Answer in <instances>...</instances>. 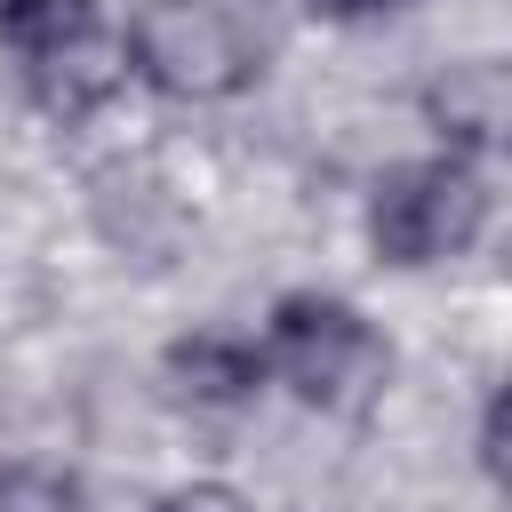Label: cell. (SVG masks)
<instances>
[{
	"instance_id": "obj_6",
	"label": "cell",
	"mask_w": 512,
	"mask_h": 512,
	"mask_svg": "<svg viewBox=\"0 0 512 512\" xmlns=\"http://www.w3.org/2000/svg\"><path fill=\"white\" fill-rule=\"evenodd\" d=\"M120 88H128V48H120L112 24H96V32H80L72 48L24 64V96H32L48 120H96Z\"/></svg>"
},
{
	"instance_id": "obj_5",
	"label": "cell",
	"mask_w": 512,
	"mask_h": 512,
	"mask_svg": "<svg viewBox=\"0 0 512 512\" xmlns=\"http://www.w3.org/2000/svg\"><path fill=\"white\" fill-rule=\"evenodd\" d=\"M160 384L184 400V408H248L272 376H264V344L248 336V328H184V336H168V352H160Z\"/></svg>"
},
{
	"instance_id": "obj_4",
	"label": "cell",
	"mask_w": 512,
	"mask_h": 512,
	"mask_svg": "<svg viewBox=\"0 0 512 512\" xmlns=\"http://www.w3.org/2000/svg\"><path fill=\"white\" fill-rule=\"evenodd\" d=\"M416 120L440 136V152L488 168V152H496L504 128H512V72H504L496 56H456V64H440V72L416 88Z\"/></svg>"
},
{
	"instance_id": "obj_8",
	"label": "cell",
	"mask_w": 512,
	"mask_h": 512,
	"mask_svg": "<svg viewBox=\"0 0 512 512\" xmlns=\"http://www.w3.org/2000/svg\"><path fill=\"white\" fill-rule=\"evenodd\" d=\"M0 512H88V480L64 464H0Z\"/></svg>"
},
{
	"instance_id": "obj_2",
	"label": "cell",
	"mask_w": 512,
	"mask_h": 512,
	"mask_svg": "<svg viewBox=\"0 0 512 512\" xmlns=\"http://www.w3.org/2000/svg\"><path fill=\"white\" fill-rule=\"evenodd\" d=\"M256 344H264V376L288 384L312 416H368L392 384V336L352 296H328V288L272 296Z\"/></svg>"
},
{
	"instance_id": "obj_11",
	"label": "cell",
	"mask_w": 512,
	"mask_h": 512,
	"mask_svg": "<svg viewBox=\"0 0 512 512\" xmlns=\"http://www.w3.org/2000/svg\"><path fill=\"white\" fill-rule=\"evenodd\" d=\"M312 16H328V24H360V16H376V8H392V0H304Z\"/></svg>"
},
{
	"instance_id": "obj_10",
	"label": "cell",
	"mask_w": 512,
	"mask_h": 512,
	"mask_svg": "<svg viewBox=\"0 0 512 512\" xmlns=\"http://www.w3.org/2000/svg\"><path fill=\"white\" fill-rule=\"evenodd\" d=\"M472 456H480V472H488V480H504V384L480 400V432H472Z\"/></svg>"
},
{
	"instance_id": "obj_7",
	"label": "cell",
	"mask_w": 512,
	"mask_h": 512,
	"mask_svg": "<svg viewBox=\"0 0 512 512\" xmlns=\"http://www.w3.org/2000/svg\"><path fill=\"white\" fill-rule=\"evenodd\" d=\"M96 24H104V0H0V48L16 56V72L72 48Z\"/></svg>"
},
{
	"instance_id": "obj_3",
	"label": "cell",
	"mask_w": 512,
	"mask_h": 512,
	"mask_svg": "<svg viewBox=\"0 0 512 512\" xmlns=\"http://www.w3.org/2000/svg\"><path fill=\"white\" fill-rule=\"evenodd\" d=\"M488 208H496V192H488V168H480V160L424 152V160H400V168H384V176L368 184L360 224H368L376 264L424 272V264L464 256V248L488 232Z\"/></svg>"
},
{
	"instance_id": "obj_1",
	"label": "cell",
	"mask_w": 512,
	"mask_h": 512,
	"mask_svg": "<svg viewBox=\"0 0 512 512\" xmlns=\"http://www.w3.org/2000/svg\"><path fill=\"white\" fill-rule=\"evenodd\" d=\"M128 80L168 104H232L264 88L280 56V24L264 0H144L120 32Z\"/></svg>"
},
{
	"instance_id": "obj_9",
	"label": "cell",
	"mask_w": 512,
	"mask_h": 512,
	"mask_svg": "<svg viewBox=\"0 0 512 512\" xmlns=\"http://www.w3.org/2000/svg\"><path fill=\"white\" fill-rule=\"evenodd\" d=\"M152 512H256V504H248V488H232V480H176V488L152 496Z\"/></svg>"
}]
</instances>
